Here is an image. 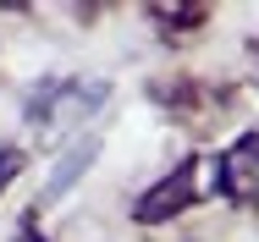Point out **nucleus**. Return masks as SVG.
<instances>
[{
    "label": "nucleus",
    "instance_id": "nucleus-1",
    "mask_svg": "<svg viewBox=\"0 0 259 242\" xmlns=\"http://www.w3.org/2000/svg\"><path fill=\"white\" fill-rule=\"evenodd\" d=\"M105 94H110V83H105V77H83V83H66V88H61L45 110H33V116H39L50 132H66V127H72V121H83Z\"/></svg>",
    "mask_w": 259,
    "mask_h": 242
},
{
    "label": "nucleus",
    "instance_id": "nucleus-2",
    "mask_svg": "<svg viewBox=\"0 0 259 242\" xmlns=\"http://www.w3.org/2000/svg\"><path fill=\"white\" fill-rule=\"evenodd\" d=\"M215 176H221V187L237 204H259V132L243 138V143H232V154L215 165Z\"/></svg>",
    "mask_w": 259,
    "mask_h": 242
},
{
    "label": "nucleus",
    "instance_id": "nucleus-3",
    "mask_svg": "<svg viewBox=\"0 0 259 242\" xmlns=\"http://www.w3.org/2000/svg\"><path fill=\"white\" fill-rule=\"evenodd\" d=\"M94 154H100V138H77V143L66 149L61 160H55V171H50V182H45V204H55V198L66 193L89 165H94Z\"/></svg>",
    "mask_w": 259,
    "mask_h": 242
},
{
    "label": "nucleus",
    "instance_id": "nucleus-4",
    "mask_svg": "<svg viewBox=\"0 0 259 242\" xmlns=\"http://www.w3.org/2000/svg\"><path fill=\"white\" fill-rule=\"evenodd\" d=\"M188 198H193V165H188V171H177L171 182H160L155 193L144 198V209H138V215H144V220H160V215H171V209H182Z\"/></svg>",
    "mask_w": 259,
    "mask_h": 242
},
{
    "label": "nucleus",
    "instance_id": "nucleus-5",
    "mask_svg": "<svg viewBox=\"0 0 259 242\" xmlns=\"http://www.w3.org/2000/svg\"><path fill=\"white\" fill-rule=\"evenodd\" d=\"M11 171H17V154H11V149H6V160H0V182H6V176H11Z\"/></svg>",
    "mask_w": 259,
    "mask_h": 242
}]
</instances>
